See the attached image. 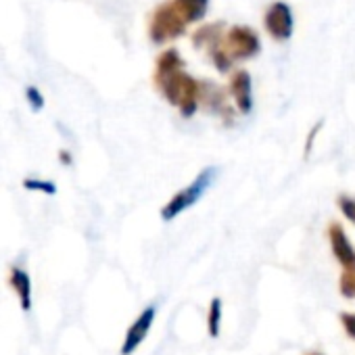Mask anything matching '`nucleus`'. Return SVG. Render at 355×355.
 Returning a JSON list of instances; mask_svg holds the SVG:
<instances>
[{
  "label": "nucleus",
  "instance_id": "nucleus-7",
  "mask_svg": "<svg viewBox=\"0 0 355 355\" xmlns=\"http://www.w3.org/2000/svg\"><path fill=\"white\" fill-rule=\"evenodd\" d=\"M228 92H230L239 113L249 115L253 111V80L247 69H236L230 76Z\"/></svg>",
  "mask_w": 355,
  "mask_h": 355
},
{
  "label": "nucleus",
  "instance_id": "nucleus-23",
  "mask_svg": "<svg viewBox=\"0 0 355 355\" xmlns=\"http://www.w3.org/2000/svg\"><path fill=\"white\" fill-rule=\"evenodd\" d=\"M303 355H322V353H318V351H307V353H303Z\"/></svg>",
  "mask_w": 355,
  "mask_h": 355
},
{
  "label": "nucleus",
  "instance_id": "nucleus-22",
  "mask_svg": "<svg viewBox=\"0 0 355 355\" xmlns=\"http://www.w3.org/2000/svg\"><path fill=\"white\" fill-rule=\"evenodd\" d=\"M59 161H61L63 165H71V163H73V157H71L69 150H59Z\"/></svg>",
  "mask_w": 355,
  "mask_h": 355
},
{
  "label": "nucleus",
  "instance_id": "nucleus-2",
  "mask_svg": "<svg viewBox=\"0 0 355 355\" xmlns=\"http://www.w3.org/2000/svg\"><path fill=\"white\" fill-rule=\"evenodd\" d=\"M216 180H218V167H205L203 171H199L197 178L189 187H184L182 191H178L161 207V220L163 222H173L178 216H182L184 211L195 207L207 195V191L214 187Z\"/></svg>",
  "mask_w": 355,
  "mask_h": 355
},
{
  "label": "nucleus",
  "instance_id": "nucleus-4",
  "mask_svg": "<svg viewBox=\"0 0 355 355\" xmlns=\"http://www.w3.org/2000/svg\"><path fill=\"white\" fill-rule=\"evenodd\" d=\"M222 46L228 53V57L234 61H247L259 55L261 51V42L255 30H251L249 26H232L228 32H224L222 38Z\"/></svg>",
  "mask_w": 355,
  "mask_h": 355
},
{
  "label": "nucleus",
  "instance_id": "nucleus-10",
  "mask_svg": "<svg viewBox=\"0 0 355 355\" xmlns=\"http://www.w3.org/2000/svg\"><path fill=\"white\" fill-rule=\"evenodd\" d=\"M9 284L13 288V293L19 299V307L28 313L34 307V286H32V278L24 268H11L9 274Z\"/></svg>",
  "mask_w": 355,
  "mask_h": 355
},
{
  "label": "nucleus",
  "instance_id": "nucleus-1",
  "mask_svg": "<svg viewBox=\"0 0 355 355\" xmlns=\"http://www.w3.org/2000/svg\"><path fill=\"white\" fill-rule=\"evenodd\" d=\"M155 88L161 92V96L180 111L182 117L191 119L199 111V92H201V82L195 80L191 73L184 69L173 71L161 78H153Z\"/></svg>",
  "mask_w": 355,
  "mask_h": 355
},
{
  "label": "nucleus",
  "instance_id": "nucleus-11",
  "mask_svg": "<svg viewBox=\"0 0 355 355\" xmlns=\"http://www.w3.org/2000/svg\"><path fill=\"white\" fill-rule=\"evenodd\" d=\"M224 36V24L216 21V24H207L195 30L193 34V44L199 51H209L214 44H218Z\"/></svg>",
  "mask_w": 355,
  "mask_h": 355
},
{
  "label": "nucleus",
  "instance_id": "nucleus-12",
  "mask_svg": "<svg viewBox=\"0 0 355 355\" xmlns=\"http://www.w3.org/2000/svg\"><path fill=\"white\" fill-rule=\"evenodd\" d=\"M180 69H184V59H182V55L178 53V49H165V51L157 57L153 78H161V76H167V73H173V71H180Z\"/></svg>",
  "mask_w": 355,
  "mask_h": 355
},
{
  "label": "nucleus",
  "instance_id": "nucleus-14",
  "mask_svg": "<svg viewBox=\"0 0 355 355\" xmlns=\"http://www.w3.org/2000/svg\"><path fill=\"white\" fill-rule=\"evenodd\" d=\"M222 315H224V303L220 297H214L207 311V332L211 338H218L222 332Z\"/></svg>",
  "mask_w": 355,
  "mask_h": 355
},
{
  "label": "nucleus",
  "instance_id": "nucleus-9",
  "mask_svg": "<svg viewBox=\"0 0 355 355\" xmlns=\"http://www.w3.org/2000/svg\"><path fill=\"white\" fill-rule=\"evenodd\" d=\"M201 105H205L209 111H214V113L222 115V119H224L226 123H230V121H232L234 111H232V107L226 103V92H224L218 84H214V82H201L199 107H201Z\"/></svg>",
  "mask_w": 355,
  "mask_h": 355
},
{
  "label": "nucleus",
  "instance_id": "nucleus-17",
  "mask_svg": "<svg viewBox=\"0 0 355 355\" xmlns=\"http://www.w3.org/2000/svg\"><path fill=\"white\" fill-rule=\"evenodd\" d=\"M24 189L30 193H42V195H57V184L51 180H38V178H26Z\"/></svg>",
  "mask_w": 355,
  "mask_h": 355
},
{
  "label": "nucleus",
  "instance_id": "nucleus-6",
  "mask_svg": "<svg viewBox=\"0 0 355 355\" xmlns=\"http://www.w3.org/2000/svg\"><path fill=\"white\" fill-rule=\"evenodd\" d=\"M155 315H157V307H155V305H148V307H144V309L138 313V318L130 324V328H128V332H125V336H123V343H121V347H119V353H121V355H132V353H136V349L146 340V336H148V332H150V328H153Z\"/></svg>",
  "mask_w": 355,
  "mask_h": 355
},
{
  "label": "nucleus",
  "instance_id": "nucleus-21",
  "mask_svg": "<svg viewBox=\"0 0 355 355\" xmlns=\"http://www.w3.org/2000/svg\"><path fill=\"white\" fill-rule=\"evenodd\" d=\"M320 130H322V121H318V123L311 128V132L307 134V140H305V157H309V153H311V146H313V142H315V136L320 134Z\"/></svg>",
  "mask_w": 355,
  "mask_h": 355
},
{
  "label": "nucleus",
  "instance_id": "nucleus-13",
  "mask_svg": "<svg viewBox=\"0 0 355 355\" xmlns=\"http://www.w3.org/2000/svg\"><path fill=\"white\" fill-rule=\"evenodd\" d=\"M173 7L182 13L187 24H197L207 15L209 9V0H171Z\"/></svg>",
  "mask_w": 355,
  "mask_h": 355
},
{
  "label": "nucleus",
  "instance_id": "nucleus-16",
  "mask_svg": "<svg viewBox=\"0 0 355 355\" xmlns=\"http://www.w3.org/2000/svg\"><path fill=\"white\" fill-rule=\"evenodd\" d=\"M338 293L345 299H355V268L340 270V276H338Z\"/></svg>",
  "mask_w": 355,
  "mask_h": 355
},
{
  "label": "nucleus",
  "instance_id": "nucleus-15",
  "mask_svg": "<svg viewBox=\"0 0 355 355\" xmlns=\"http://www.w3.org/2000/svg\"><path fill=\"white\" fill-rule=\"evenodd\" d=\"M224 38V36H222ZM207 55H209V59H211V63H214V67L220 71V73H228L230 69H232V59L228 57V53L224 51V46H222V40L218 42V44H214L209 51H207Z\"/></svg>",
  "mask_w": 355,
  "mask_h": 355
},
{
  "label": "nucleus",
  "instance_id": "nucleus-19",
  "mask_svg": "<svg viewBox=\"0 0 355 355\" xmlns=\"http://www.w3.org/2000/svg\"><path fill=\"white\" fill-rule=\"evenodd\" d=\"M26 98H28L32 111H42V109H44V103H46V101H44L42 92H40L36 86H28V88H26Z\"/></svg>",
  "mask_w": 355,
  "mask_h": 355
},
{
  "label": "nucleus",
  "instance_id": "nucleus-3",
  "mask_svg": "<svg viewBox=\"0 0 355 355\" xmlns=\"http://www.w3.org/2000/svg\"><path fill=\"white\" fill-rule=\"evenodd\" d=\"M187 19L173 7L171 0L161 3L148 17V38L155 44H167L187 32Z\"/></svg>",
  "mask_w": 355,
  "mask_h": 355
},
{
  "label": "nucleus",
  "instance_id": "nucleus-8",
  "mask_svg": "<svg viewBox=\"0 0 355 355\" xmlns=\"http://www.w3.org/2000/svg\"><path fill=\"white\" fill-rule=\"evenodd\" d=\"M328 241H330L332 255L338 261L340 270L355 268V247H353V243L349 241L345 228L338 222L328 226Z\"/></svg>",
  "mask_w": 355,
  "mask_h": 355
},
{
  "label": "nucleus",
  "instance_id": "nucleus-5",
  "mask_svg": "<svg viewBox=\"0 0 355 355\" xmlns=\"http://www.w3.org/2000/svg\"><path fill=\"white\" fill-rule=\"evenodd\" d=\"M263 28H266V32L274 40L286 42L293 36V30H295L291 7L286 3H282V0H276V3H272L266 9V15H263Z\"/></svg>",
  "mask_w": 355,
  "mask_h": 355
},
{
  "label": "nucleus",
  "instance_id": "nucleus-18",
  "mask_svg": "<svg viewBox=\"0 0 355 355\" xmlns=\"http://www.w3.org/2000/svg\"><path fill=\"white\" fill-rule=\"evenodd\" d=\"M336 207H338V211L343 214V218H345L349 224L355 226V197L340 193V195L336 197Z\"/></svg>",
  "mask_w": 355,
  "mask_h": 355
},
{
  "label": "nucleus",
  "instance_id": "nucleus-20",
  "mask_svg": "<svg viewBox=\"0 0 355 355\" xmlns=\"http://www.w3.org/2000/svg\"><path fill=\"white\" fill-rule=\"evenodd\" d=\"M338 320H340V326H343L345 334L351 340H355V311H340Z\"/></svg>",
  "mask_w": 355,
  "mask_h": 355
}]
</instances>
